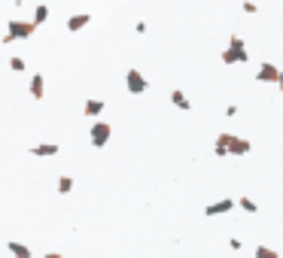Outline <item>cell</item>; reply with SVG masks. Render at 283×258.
Masks as SVG:
<instances>
[{"label":"cell","instance_id":"cell-1","mask_svg":"<svg viewBox=\"0 0 283 258\" xmlns=\"http://www.w3.org/2000/svg\"><path fill=\"white\" fill-rule=\"evenodd\" d=\"M250 149H253V143L247 140V137H235V134H219L216 137V158H223V155H250Z\"/></svg>","mask_w":283,"mask_h":258},{"label":"cell","instance_id":"cell-2","mask_svg":"<svg viewBox=\"0 0 283 258\" xmlns=\"http://www.w3.org/2000/svg\"><path fill=\"white\" fill-rule=\"evenodd\" d=\"M247 61H250V49H247L244 36L232 33V36H229V46H226V52H223V64H247Z\"/></svg>","mask_w":283,"mask_h":258},{"label":"cell","instance_id":"cell-3","mask_svg":"<svg viewBox=\"0 0 283 258\" xmlns=\"http://www.w3.org/2000/svg\"><path fill=\"white\" fill-rule=\"evenodd\" d=\"M37 33V24L34 21H21V18H12L6 21V33H3V43H15V40H30Z\"/></svg>","mask_w":283,"mask_h":258},{"label":"cell","instance_id":"cell-4","mask_svg":"<svg viewBox=\"0 0 283 258\" xmlns=\"http://www.w3.org/2000/svg\"><path fill=\"white\" fill-rule=\"evenodd\" d=\"M113 137V125L110 122H91V131H88V140L95 149H104Z\"/></svg>","mask_w":283,"mask_h":258},{"label":"cell","instance_id":"cell-5","mask_svg":"<svg viewBox=\"0 0 283 258\" xmlns=\"http://www.w3.org/2000/svg\"><path fill=\"white\" fill-rule=\"evenodd\" d=\"M125 88H128L131 94H143V91L149 88V82H146V76H143L140 70H128V73H125Z\"/></svg>","mask_w":283,"mask_h":258},{"label":"cell","instance_id":"cell-6","mask_svg":"<svg viewBox=\"0 0 283 258\" xmlns=\"http://www.w3.org/2000/svg\"><path fill=\"white\" fill-rule=\"evenodd\" d=\"M232 210H235V201L232 198H219V201H213V204L204 207V216L207 219H216V216H229Z\"/></svg>","mask_w":283,"mask_h":258},{"label":"cell","instance_id":"cell-7","mask_svg":"<svg viewBox=\"0 0 283 258\" xmlns=\"http://www.w3.org/2000/svg\"><path fill=\"white\" fill-rule=\"evenodd\" d=\"M277 76H280V70L274 67V64H259V73H256V79L259 82H265V85H277Z\"/></svg>","mask_w":283,"mask_h":258},{"label":"cell","instance_id":"cell-8","mask_svg":"<svg viewBox=\"0 0 283 258\" xmlns=\"http://www.w3.org/2000/svg\"><path fill=\"white\" fill-rule=\"evenodd\" d=\"M85 24H91V12H76V15L67 18V30H70V33H79Z\"/></svg>","mask_w":283,"mask_h":258},{"label":"cell","instance_id":"cell-9","mask_svg":"<svg viewBox=\"0 0 283 258\" xmlns=\"http://www.w3.org/2000/svg\"><path fill=\"white\" fill-rule=\"evenodd\" d=\"M61 152V146H55V143H37V146H30V155L34 158H55Z\"/></svg>","mask_w":283,"mask_h":258},{"label":"cell","instance_id":"cell-10","mask_svg":"<svg viewBox=\"0 0 283 258\" xmlns=\"http://www.w3.org/2000/svg\"><path fill=\"white\" fill-rule=\"evenodd\" d=\"M27 91H30V97H34V100H43V94H46L43 73H34V76H30V85H27Z\"/></svg>","mask_w":283,"mask_h":258},{"label":"cell","instance_id":"cell-11","mask_svg":"<svg viewBox=\"0 0 283 258\" xmlns=\"http://www.w3.org/2000/svg\"><path fill=\"white\" fill-rule=\"evenodd\" d=\"M101 113H104V100H101V97H91V100L82 103V116H85V119H98Z\"/></svg>","mask_w":283,"mask_h":258},{"label":"cell","instance_id":"cell-12","mask_svg":"<svg viewBox=\"0 0 283 258\" xmlns=\"http://www.w3.org/2000/svg\"><path fill=\"white\" fill-rule=\"evenodd\" d=\"M6 249H9V255H12V258H34L30 246H24V243H18V240H9Z\"/></svg>","mask_w":283,"mask_h":258},{"label":"cell","instance_id":"cell-13","mask_svg":"<svg viewBox=\"0 0 283 258\" xmlns=\"http://www.w3.org/2000/svg\"><path fill=\"white\" fill-rule=\"evenodd\" d=\"M171 103H174L177 109H183V113H189V109H192V103H189L186 91H180V88H174V91H171Z\"/></svg>","mask_w":283,"mask_h":258},{"label":"cell","instance_id":"cell-14","mask_svg":"<svg viewBox=\"0 0 283 258\" xmlns=\"http://www.w3.org/2000/svg\"><path fill=\"white\" fill-rule=\"evenodd\" d=\"M30 21H34L37 27H40V24H46V21H49V6H46V3H37V6H34V15H30Z\"/></svg>","mask_w":283,"mask_h":258},{"label":"cell","instance_id":"cell-15","mask_svg":"<svg viewBox=\"0 0 283 258\" xmlns=\"http://www.w3.org/2000/svg\"><path fill=\"white\" fill-rule=\"evenodd\" d=\"M55 189H58V195H70L73 192V176H58V182H55Z\"/></svg>","mask_w":283,"mask_h":258},{"label":"cell","instance_id":"cell-16","mask_svg":"<svg viewBox=\"0 0 283 258\" xmlns=\"http://www.w3.org/2000/svg\"><path fill=\"white\" fill-rule=\"evenodd\" d=\"M253 255H256V258H280V255H277V249H271V246H256Z\"/></svg>","mask_w":283,"mask_h":258},{"label":"cell","instance_id":"cell-17","mask_svg":"<svg viewBox=\"0 0 283 258\" xmlns=\"http://www.w3.org/2000/svg\"><path fill=\"white\" fill-rule=\"evenodd\" d=\"M24 67H27V64H24V58H18V55H12V58H9V70L24 73Z\"/></svg>","mask_w":283,"mask_h":258},{"label":"cell","instance_id":"cell-18","mask_svg":"<svg viewBox=\"0 0 283 258\" xmlns=\"http://www.w3.org/2000/svg\"><path fill=\"white\" fill-rule=\"evenodd\" d=\"M238 207H241L244 213H256V210H259V207H256V204H253L250 198H241V201H238Z\"/></svg>","mask_w":283,"mask_h":258},{"label":"cell","instance_id":"cell-19","mask_svg":"<svg viewBox=\"0 0 283 258\" xmlns=\"http://www.w3.org/2000/svg\"><path fill=\"white\" fill-rule=\"evenodd\" d=\"M241 9H244V12H250V15H253V12H256V9H259V6H256V3H253V0H244V3H241Z\"/></svg>","mask_w":283,"mask_h":258},{"label":"cell","instance_id":"cell-20","mask_svg":"<svg viewBox=\"0 0 283 258\" xmlns=\"http://www.w3.org/2000/svg\"><path fill=\"white\" fill-rule=\"evenodd\" d=\"M229 249H232V252H241V249H244V243H241L238 237H232V240H229Z\"/></svg>","mask_w":283,"mask_h":258},{"label":"cell","instance_id":"cell-21","mask_svg":"<svg viewBox=\"0 0 283 258\" xmlns=\"http://www.w3.org/2000/svg\"><path fill=\"white\" fill-rule=\"evenodd\" d=\"M43 258H64V255H61V252H46Z\"/></svg>","mask_w":283,"mask_h":258},{"label":"cell","instance_id":"cell-22","mask_svg":"<svg viewBox=\"0 0 283 258\" xmlns=\"http://www.w3.org/2000/svg\"><path fill=\"white\" fill-rule=\"evenodd\" d=\"M277 88L283 91V70H280V76H277Z\"/></svg>","mask_w":283,"mask_h":258}]
</instances>
